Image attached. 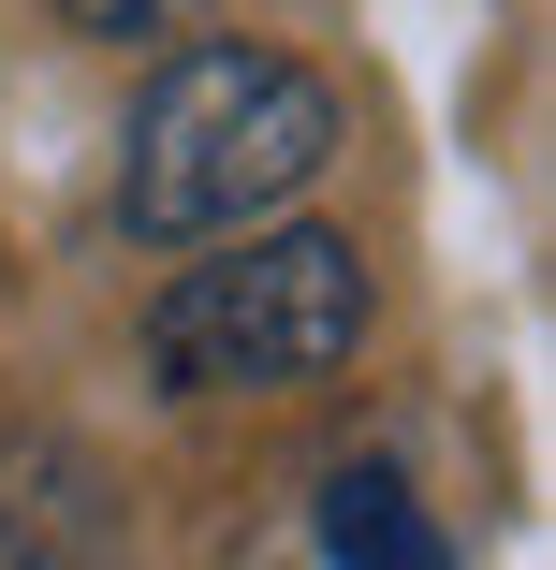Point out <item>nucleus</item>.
I'll use <instances>...</instances> for the list:
<instances>
[{
  "label": "nucleus",
  "instance_id": "nucleus-1",
  "mask_svg": "<svg viewBox=\"0 0 556 570\" xmlns=\"http://www.w3.org/2000/svg\"><path fill=\"white\" fill-rule=\"evenodd\" d=\"M322 161H338V88L279 45H176L133 102V147H118V219L133 249H205V235H250L279 219Z\"/></svg>",
  "mask_w": 556,
  "mask_h": 570
},
{
  "label": "nucleus",
  "instance_id": "nucleus-2",
  "mask_svg": "<svg viewBox=\"0 0 556 570\" xmlns=\"http://www.w3.org/2000/svg\"><path fill=\"white\" fill-rule=\"evenodd\" d=\"M352 352H367V264H352V235H308V219H293V235L250 219L220 264H176L162 307H147L162 395H308V381H338Z\"/></svg>",
  "mask_w": 556,
  "mask_h": 570
},
{
  "label": "nucleus",
  "instance_id": "nucleus-3",
  "mask_svg": "<svg viewBox=\"0 0 556 570\" xmlns=\"http://www.w3.org/2000/svg\"><path fill=\"white\" fill-rule=\"evenodd\" d=\"M322 556L338 570H455V541L425 527V498L396 469H338L322 483Z\"/></svg>",
  "mask_w": 556,
  "mask_h": 570
},
{
  "label": "nucleus",
  "instance_id": "nucleus-4",
  "mask_svg": "<svg viewBox=\"0 0 556 570\" xmlns=\"http://www.w3.org/2000/svg\"><path fill=\"white\" fill-rule=\"evenodd\" d=\"M74 30H103V45H147V30H191V16H220V0H59Z\"/></svg>",
  "mask_w": 556,
  "mask_h": 570
}]
</instances>
